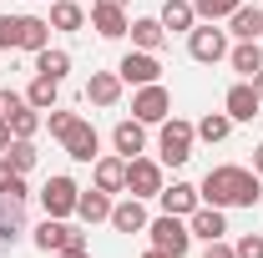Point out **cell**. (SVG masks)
Instances as JSON below:
<instances>
[{
	"mask_svg": "<svg viewBox=\"0 0 263 258\" xmlns=\"http://www.w3.org/2000/svg\"><path fill=\"white\" fill-rule=\"evenodd\" d=\"M197 193L202 202H213V208H253L263 197V177L253 167H238V162H223V167H208V177L197 182Z\"/></svg>",
	"mask_w": 263,
	"mask_h": 258,
	"instance_id": "1",
	"label": "cell"
},
{
	"mask_svg": "<svg viewBox=\"0 0 263 258\" xmlns=\"http://www.w3.org/2000/svg\"><path fill=\"white\" fill-rule=\"evenodd\" d=\"M193 142H197V127H193V122L167 117L162 127H157V162H162V167H182V162L193 157Z\"/></svg>",
	"mask_w": 263,
	"mask_h": 258,
	"instance_id": "2",
	"label": "cell"
},
{
	"mask_svg": "<svg viewBox=\"0 0 263 258\" xmlns=\"http://www.w3.org/2000/svg\"><path fill=\"white\" fill-rule=\"evenodd\" d=\"M147 238H152V248L167 253V258H187V248H193V228H187V218H172V213L152 218V223H147Z\"/></svg>",
	"mask_w": 263,
	"mask_h": 258,
	"instance_id": "3",
	"label": "cell"
},
{
	"mask_svg": "<svg viewBox=\"0 0 263 258\" xmlns=\"http://www.w3.org/2000/svg\"><path fill=\"white\" fill-rule=\"evenodd\" d=\"M187 56L202 66H218L228 61V31H218V21H197L187 31Z\"/></svg>",
	"mask_w": 263,
	"mask_h": 258,
	"instance_id": "4",
	"label": "cell"
},
{
	"mask_svg": "<svg viewBox=\"0 0 263 258\" xmlns=\"http://www.w3.org/2000/svg\"><path fill=\"white\" fill-rule=\"evenodd\" d=\"M132 117H137V122H147V127H162L167 117H172V91H167L162 81L137 86V97H132Z\"/></svg>",
	"mask_w": 263,
	"mask_h": 258,
	"instance_id": "5",
	"label": "cell"
},
{
	"mask_svg": "<svg viewBox=\"0 0 263 258\" xmlns=\"http://www.w3.org/2000/svg\"><path fill=\"white\" fill-rule=\"evenodd\" d=\"M0 117H5L10 137H35L41 132V112L26 101V91H0Z\"/></svg>",
	"mask_w": 263,
	"mask_h": 258,
	"instance_id": "6",
	"label": "cell"
},
{
	"mask_svg": "<svg viewBox=\"0 0 263 258\" xmlns=\"http://www.w3.org/2000/svg\"><path fill=\"white\" fill-rule=\"evenodd\" d=\"M117 76L127 86H152V81H162V61H157V51H137L132 46L127 56L117 61Z\"/></svg>",
	"mask_w": 263,
	"mask_h": 258,
	"instance_id": "7",
	"label": "cell"
},
{
	"mask_svg": "<svg viewBox=\"0 0 263 258\" xmlns=\"http://www.w3.org/2000/svg\"><path fill=\"white\" fill-rule=\"evenodd\" d=\"M76 197H81V188H76L66 172H56V177H46V188H41V208H46V218H71V213H76Z\"/></svg>",
	"mask_w": 263,
	"mask_h": 258,
	"instance_id": "8",
	"label": "cell"
},
{
	"mask_svg": "<svg viewBox=\"0 0 263 258\" xmlns=\"http://www.w3.org/2000/svg\"><path fill=\"white\" fill-rule=\"evenodd\" d=\"M162 188H167V182H162V162H157V157H132L127 162V193L132 197L147 202V197H157Z\"/></svg>",
	"mask_w": 263,
	"mask_h": 258,
	"instance_id": "9",
	"label": "cell"
},
{
	"mask_svg": "<svg viewBox=\"0 0 263 258\" xmlns=\"http://www.w3.org/2000/svg\"><path fill=\"white\" fill-rule=\"evenodd\" d=\"M61 147H66L71 162H97L101 157V137H97V127H91L86 117H76V127L61 137Z\"/></svg>",
	"mask_w": 263,
	"mask_h": 258,
	"instance_id": "10",
	"label": "cell"
},
{
	"mask_svg": "<svg viewBox=\"0 0 263 258\" xmlns=\"http://www.w3.org/2000/svg\"><path fill=\"white\" fill-rule=\"evenodd\" d=\"M91 188H101V193H127V157L122 152L97 157L91 162Z\"/></svg>",
	"mask_w": 263,
	"mask_h": 258,
	"instance_id": "11",
	"label": "cell"
},
{
	"mask_svg": "<svg viewBox=\"0 0 263 258\" xmlns=\"http://www.w3.org/2000/svg\"><path fill=\"white\" fill-rule=\"evenodd\" d=\"M157 202H162V213H172V218H193L197 208H202V193H197L193 182H172V188L157 193Z\"/></svg>",
	"mask_w": 263,
	"mask_h": 258,
	"instance_id": "12",
	"label": "cell"
},
{
	"mask_svg": "<svg viewBox=\"0 0 263 258\" xmlns=\"http://www.w3.org/2000/svg\"><path fill=\"white\" fill-rule=\"evenodd\" d=\"M91 31H97L101 41H122V35L132 31L127 5H91Z\"/></svg>",
	"mask_w": 263,
	"mask_h": 258,
	"instance_id": "13",
	"label": "cell"
},
{
	"mask_svg": "<svg viewBox=\"0 0 263 258\" xmlns=\"http://www.w3.org/2000/svg\"><path fill=\"white\" fill-rule=\"evenodd\" d=\"M258 91H253V81H233L228 86V97H223V112H228L233 122H253L258 117Z\"/></svg>",
	"mask_w": 263,
	"mask_h": 258,
	"instance_id": "14",
	"label": "cell"
},
{
	"mask_svg": "<svg viewBox=\"0 0 263 258\" xmlns=\"http://www.w3.org/2000/svg\"><path fill=\"white\" fill-rule=\"evenodd\" d=\"M106 223L117 228V233H147V223H152V218H147V208H142V197H122V202H111V218H106Z\"/></svg>",
	"mask_w": 263,
	"mask_h": 258,
	"instance_id": "15",
	"label": "cell"
},
{
	"mask_svg": "<svg viewBox=\"0 0 263 258\" xmlns=\"http://www.w3.org/2000/svg\"><path fill=\"white\" fill-rule=\"evenodd\" d=\"M111 147L122 152V157H142L147 152V122H137V117H127V122H117L111 127Z\"/></svg>",
	"mask_w": 263,
	"mask_h": 258,
	"instance_id": "16",
	"label": "cell"
},
{
	"mask_svg": "<svg viewBox=\"0 0 263 258\" xmlns=\"http://www.w3.org/2000/svg\"><path fill=\"white\" fill-rule=\"evenodd\" d=\"M31 238H35V248H41V253H56V248L76 243V238H86V233H76V228L66 223V218H46V223L35 228Z\"/></svg>",
	"mask_w": 263,
	"mask_h": 258,
	"instance_id": "17",
	"label": "cell"
},
{
	"mask_svg": "<svg viewBox=\"0 0 263 258\" xmlns=\"http://www.w3.org/2000/svg\"><path fill=\"white\" fill-rule=\"evenodd\" d=\"M187 228H193V238H202V243L228 238V218H223V208H213V202H202L193 218H187Z\"/></svg>",
	"mask_w": 263,
	"mask_h": 258,
	"instance_id": "18",
	"label": "cell"
},
{
	"mask_svg": "<svg viewBox=\"0 0 263 258\" xmlns=\"http://www.w3.org/2000/svg\"><path fill=\"white\" fill-rule=\"evenodd\" d=\"M122 86H127V81H122L117 71H91L86 101H91V106H117V101H122Z\"/></svg>",
	"mask_w": 263,
	"mask_h": 258,
	"instance_id": "19",
	"label": "cell"
},
{
	"mask_svg": "<svg viewBox=\"0 0 263 258\" xmlns=\"http://www.w3.org/2000/svg\"><path fill=\"white\" fill-rule=\"evenodd\" d=\"M127 35H132V46H137V51H162V46H167V31H162V21H157V15H137Z\"/></svg>",
	"mask_w": 263,
	"mask_h": 258,
	"instance_id": "20",
	"label": "cell"
},
{
	"mask_svg": "<svg viewBox=\"0 0 263 258\" xmlns=\"http://www.w3.org/2000/svg\"><path fill=\"white\" fill-rule=\"evenodd\" d=\"M76 218H81V223H106V218H111V193L81 188V197H76Z\"/></svg>",
	"mask_w": 263,
	"mask_h": 258,
	"instance_id": "21",
	"label": "cell"
},
{
	"mask_svg": "<svg viewBox=\"0 0 263 258\" xmlns=\"http://www.w3.org/2000/svg\"><path fill=\"white\" fill-rule=\"evenodd\" d=\"M228 66L248 81L253 71H263V41H238V46H228Z\"/></svg>",
	"mask_w": 263,
	"mask_h": 258,
	"instance_id": "22",
	"label": "cell"
},
{
	"mask_svg": "<svg viewBox=\"0 0 263 258\" xmlns=\"http://www.w3.org/2000/svg\"><path fill=\"white\" fill-rule=\"evenodd\" d=\"M228 35H238V41H258L263 35V5H238L228 15Z\"/></svg>",
	"mask_w": 263,
	"mask_h": 258,
	"instance_id": "23",
	"label": "cell"
},
{
	"mask_svg": "<svg viewBox=\"0 0 263 258\" xmlns=\"http://www.w3.org/2000/svg\"><path fill=\"white\" fill-rule=\"evenodd\" d=\"M21 238H26V213H21V202L0 197V248H10V243H21Z\"/></svg>",
	"mask_w": 263,
	"mask_h": 258,
	"instance_id": "24",
	"label": "cell"
},
{
	"mask_svg": "<svg viewBox=\"0 0 263 258\" xmlns=\"http://www.w3.org/2000/svg\"><path fill=\"white\" fill-rule=\"evenodd\" d=\"M35 76L66 81V76H71V51H61V46H46V51H35Z\"/></svg>",
	"mask_w": 263,
	"mask_h": 258,
	"instance_id": "25",
	"label": "cell"
},
{
	"mask_svg": "<svg viewBox=\"0 0 263 258\" xmlns=\"http://www.w3.org/2000/svg\"><path fill=\"white\" fill-rule=\"evenodd\" d=\"M51 46V21L46 15H21V51H46Z\"/></svg>",
	"mask_w": 263,
	"mask_h": 258,
	"instance_id": "26",
	"label": "cell"
},
{
	"mask_svg": "<svg viewBox=\"0 0 263 258\" xmlns=\"http://www.w3.org/2000/svg\"><path fill=\"white\" fill-rule=\"evenodd\" d=\"M157 21H162V31H182V35H187L197 26V10H193V0H167Z\"/></svg>",
	"mask_w": 263,
	"mask_h": 258,
	"instance_id": "27",
	"label": "cell"
},
{
	"mask_svg": "<svg viewBox=\"0 0 263 258\" xmlns=\"http://www.w3.org/2000/svg\"><path fill=\"white\" fill-rule=\"evenodd\" d=\"M51 31H81L86 26V10L76 5V0H51Z\"/></svg>",
	"mask_w": 263,
	"mask_h": 258,
	"instance_id": "28",
	"label": "cell"
},
{
	"mask_svg": "<svg viewBox=\"0 0 263 258\" xmlns=\"http://www.w3.org/2000/svg\"><path fill=\"white\" fill-rule=\"evenodd\" d=\"M26 101H31L35 112H51V106L61 101V81H51V76H35L31 86H26Z\"/></svg>",
	"mask_w": 263,
	"mask_h": 258,
	"instance_id": "29",
	"label": "cell"
},
{
	"mask_svg": "<svg viewBox=\"0 0 263 258\" xmlns=\"http://www.w3.org/2000/svg\"><path fill=\"white\" fill-rule=\"evenodd\" d=\"M0 157L10 162L15 172H31V167H35V157H41V152H35V142H31V137H10V147H5Z\"/></svg>",
	"mask_w": 263,
	"mask_h": 258,
	"instance_id": "30",
	"label": "cell"
},
{
	"mask_svg": "<svg viewBox=\"0 0 263 258\" xmlns=\"http://www.w3.org/2000/svg\"><path fill=\"white\" fill-rule=\"evenodd\" d=\"M228 132H233L228 112H208V117L197 122V137H202V142H228Z\"/></svg>",
	"mask_w": 263,
	"mask_h": 258,
	"instance_id": "31",
	"label": "cell"
},
{
	"mask_svg": "<svg viewBox=\"0 0 263 258\" xmlns=\"http://www.w3.org/2000/svg\"><path fill=\"white\" fill-rule=\"evenodd\" d=\"M243 0H193V10H197V21H228L233 10H238Z\"/></svg>",
	"mask_w": 263,
	"mask_h": 258,
	"instance_id": "32",
	"label": "cell"
},
{
	"mask_svg": "<svg viewBox=\"0 0 263 258\" xmlns=\"http://www.w3.org/2000/svg\"><path fill=\"white\" fill-rule=\"evenodd\" d=\"M41 127H51V137H56V142H61L66 132L76 127V112H61V106H51V112H46V117H41Z\"/></svg>",
	"mask_w": 263,
	"mask_h": 258,
	"instance_id": "33",
	"label": "cell"
},
{
	"mask_svg": "<svg viewBox=\"0 0 263 258\" xmlns=\"http://www.w3.org/2000/svg\"><path fill=\"white\" fill-rule=\"evenodd\" d=\"M0 51H21V15H0Z\"/></svg>",
	"mask_w": 263,
	"mask_h": 258,
	"instance_id": "34",
	"label": "cell"
},
{
	"mask_svg": "<svg viewBox=\"0 0 263 258\" xmlns=\"http://www.w3.org/2000/svg\"><path fill=\"white\" fill-rule=\"evenodd\" d=\"M233 253L238 258H263V233H243V238L233 243Z\"/></svg>",
	"mask_w": 263,
	"mask_h": 258,
	"instance_id": "35",
	"label": "cell"
},
{
	"mask_svg": "<svg viewBox=\"0 0 263 258\" xmlns=\"http://www.w3.org/2000/svg\"><path fill=\"white\" fill-rule=\"evenodd\" d=\"M0 197H10V202H21V208H26V197H31V188H26V172H15V177H10V188H5Z\"/></svg>",
	"mask_w": 263,
	"mask_h": 258,
	"instance_id": "36",
	"label": "cell"
},
{
	"mask_svg": "<svg viewBox=\"0 0 263 258\" xmlns=\"http://www.w3.org/2000/svg\"><path fill=\"white\" fill-rule=\"evenodd\" d=\"M202 258H238V253H233V243H228V238H213V243L202 248Z\"/></svg>",
	"mask_w": 263,
	"mask_h": 258,
	"instance_id": "37",
	"label": "cell"
},
{
	"mask_svg": "<svg viewBox=\"0 0 263 258\" xmlns=\"http://www.w3.org/2000/svg\"><path fill=\"white\" fill-rule=\"evenodd\" d=\"M56 258H91V248H86V238H76V243L56 248Z\"/></svg>",
	"mask_w": 263,
	"mask_h": 258,
	"instance_id": "38",
	"label": "cell"
},
{
	"mask_svg": "<svg viewBox=\"0 0 263 258\" xmlns=\"http://www.w3.org/2000/svg\"><path fill=\"white\" fill-rule=\"evenodd\" d=\"M10 177H15V167H10V162L0 157V193H5V188H10Z\"/></svg>",
	"mask_w": 263,
	"mask_h": 258,
	"instance_id": "39",
	"label": "cell"
},
{
	"mask_svg": "<svg viewBox=\"0 0 263 258\" xmlns=\"http://www.w3.org/2000/svg\"><path fill=\"white\" fill-rule=\"evenodd\" d=\"M253 172H258V177H263V142H258V147H253Z\"/></svg>",
	"mask_w": 263,
	"mask_h": 258,
	"instance_id": "40",
	"label": "cell"
},
{
	"mask_svg": "<svg viewBox=\"0 0 263 258\" xmlns=\"http://www.w3.org/2000/svg\"><path fill=\"white\" fill-rule=\"evenodd\" d=\"M10 147V127H5V117H0V152Z\"/></svg>",
	"mask_w": 263,
	"mask_h": 258,
	"instance_id": "41",
	"label": "cell"
},
{
	"mask_svg": "<svg viewBox=\"0 0 263 258\" xmlns=\"http://www.w3.org/2000/svg\"><path fill=\"white\" fill-rule=\"evenodd\" d=\"M248 81H253V91H258V101H263V71H253Z\"/></svg>",
	"mask_w": 263,
	"mask_h": 258,
	"instance_id": "42",
	"label": "cell"
},
{
	"mask_svg": "<svg viewBox=\"0 0 263 258\" xmlns=\"http://www.w3.org/2000/svg\"><path fill=\"white\" fill-rule=\"evenodd\" d=\"M91 5H127V0H91Z\"/></svg>",
	"mask_w": 263,
	"mask_h": 258,
	"instance_id": "43",
	"label": "cell"
},
{
	"mask_svg": "<svg viewBox=\"0 0 263 258\" xmlns=\"http://www.w3.org/2000/svg\"><path fill=\"white\" fill-rule=\"evenodd\" d=\"M142 258H167V253H157V248H147V253H142Z\"/></svg>",
	"mask_w": 263,
	"mask_h": 258,
	"instance_id": "44",
	"label": "cell"
},
{
	"mask_svg": "<svg viewBox=\"0 0 263 258\" xmlns=\"http://www.w3.org/2000/svg\"><path fill=\"white\" fill-rule=\"evenodd\" d=\"M258 41H263V35H258Z\"/></svg>",
	"mask_w": 263,
	"mask_h": 258,
	"instance_id": "45",
	"label": "cell"
}]
</instances>
